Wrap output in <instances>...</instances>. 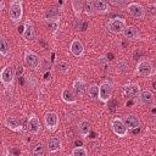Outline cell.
<instances>
[{"label":"cell","mask_w":156,"mask_h":156,"mask_svg":"<svg viewBox=\"0 0 156 156\" xmlns=\"http://www.w3.org/2000/svg\"><path fill=\"white\" fill-rule=\"evenodd\" d=\"M98 66H100L102 69H108L110 63H108L107 57H106V56H100V57L98 58Z\"/></svg>","instance_id":"d6a6232c"},{"label":"cell","mask_w":156,"mask_h":156,"mask_svg":"<svg viewBox=\"0 0 156 156\" xmlns=\"http://www.w3.org/2000/svg\"><path fill=\"white\" fill-rule=\"evenodd\" d=\"M15 77H16V71L12 66L7 65L5 66L2 69H1V73H0V79H1V83L5 88H11L12 84H13V80H15Z\"/></svg>","instance_id":"5b68a950"},{"label":"cell","mask_w":156,"mask_h":156,"mask_svg":"<svg viewBox=\"0 0 156 156\" xmlns=\"http://www.w3.org/2000/svg\"><path fill=\"white\" fill-rule=\"evenodd\" d=\"M2 156H15V155L12 152H10V150H5L4 154H2Z\"/></svg>","instance_id":"f35d334b"},{"label":"cell","mask_w":156,"mask_h":156,"mask_svg":"<svg viewBox=\"0 0 156 156\" xmlns=\"http://www.w3.org/2000/svg\"><path fill=\"white\" fill-rule=\"evenodd\" d=\"M71 156H88V150L84 146H76L72 150Z\"/></svg>","instance_id":"4dcf8cb0"},{"label":"cell","mask_w":156,"mask_h":156,"mask_svg":"<svg viewBox=\"0 0 156 156\" xmlns=\"http://www.w3.org/2000/svg\"><path fill=\"white\" fill-rule=\"evenodd\" d=\"M77 129H78V133H79L80 136L87 138V136L89 135V133H90V123H89L87 119H82V121L78 123Z\"/></svg>","instance_id":"7402d4cb"},{"label":"cell","mask_w":156,"mask_h":156,"mask_svg":"<svg viewBox=\"0 0 156 156\" xmlns=\"http://www.w3.org/2000/svg\"><path fill=\"white\" fill-rule=\"evenodd\" d=\"M0 55L2 57H9L10 56V45L6 41V38L4 35L0 37Z\"/></svg>","instance_id":"cb8c5ba5"},{"label":"cell","mask_w":156,"mask_h":156,"mask_svg":"<svg viewBox=\"0 0 156 156\" xmlns=\"http://www.w3.org/2000/svg\"><path fill=\"white\" fill-rule=\"evenodd\" d=\"M74 28L76 30H83V27H82V20L80 18H76L74 20Z\"/></svg>","instance_id":"d590c367"},{"label":"cell","mask_w":156,"mask_h":156,"mask_svg":"<svg viewBox=\"0 0 156 156\" xmlns=\"http://www.w3.org/2000/svg\"><path fill=\"white\" fill-rule=\"evenodd\" d=\"M140 87L136 83H128L123 87V94L127 99H134L138 98L140 94Z\"/></svg>","instance_id":"8fae6325"},{"label":"cell","mask_w":156,"mask_h":156,"mask_svg":"<svg viewBox=\"0 0 156 156\" xmlns=\"http://www.w3.org/2000/svg\"><path fill=\"white\" fill-rule=\"evenodd\" d=\"M138 99H139V104H141L144 106H150L155 101V96L150 90H141Z\"/></svg>","instance_id":"ac0fdd59"},{"label":"cell","mask_w":156,"mask_h":156,"mask_svg":"<svg viewBox=\"0 0 156 156\" xmlns=\"http://www.w3.org/2000/svg\"><path fill=\"white\" fill-rule=\"evenodd\" d=\"M154 72V67L150 62V60L147 58H141L138 63H136V67H135V74L139 76V77H143V78H147L152 74Z\"/></svg>","instance_id":"277c9868"},{"label":"cell","mask_w":156,"mask_h":156,"mask_svg":"<svg viewBox=\"0 0 156 156\" xmlns=\"http://www.w3.org/2000/svg\"><path fill=\"white\" fill-rule=\"evenodd\" d=\"M126 9H127V11H128L134 18H138V20L145 18L146 12H145V9H144L140 4H138V2H129Z\"/></svg>","instance_id":"9c48e42d"},{"label":"cell","mask_w":156,"mask_h":156,"mask_svg":"<svg viewBox=\"0 0 156 156\" xmlns=\"http://www.w3.org/2000/svg\"><path fill=\"white\" fill-rule=\"evenodd\" d=\"M58 116L56 112L54 111H49L45 113L44 116V123H45V127L49 132H55L58 127Z\"/></svg>","instance_id":"ba28073f"},{"label":"cell","mask_w":156,"mask_h":156,"mask_svg":"<svg viewBox=\"0 0 156 156\" xmlns=\"http://www.w3.org/2000/svg\"><path fill=\"white\" fill-rule=\"evenodd\" d=\"M127 27V23H126V20L122 18V17H112L107 21V24H106V28L108 32L113 33V34H119V33H123V30L126 29Z\"/></svg>","instance_id":"7a4b0ae2"},{"label":"cell","mask_w":156,"mask_h":156,"mask_svg":"<svg viewBox=\"0 0 156 156\" xmlns=\"http://www.w3.org/2000/svg\"><path fill=\"white\" fill-rule=\"evenodd\" d=\"M73 91L76 93L77 96H80V98L84 96L88 93V84H87V82L83 78H80V77L76 78L74 82H73Z\"/></svg>","instance_id":"4fadbf2b"},{"label":"cell","mask_w":156,"mask_h":156,"mask_svg":"<svg viewBox=\"0 0 156 156\" xmlns=\"http://www.w3.org/2000/svg\"><path fill=\"white\" fill-rule=\"evenodd\" d=\"M113 90V84L110 79H105L99 85V100L104 104H107V101L111 99Z\"/></svg>","instance_id":"3957f363"},{"label":"cell","mask_w":156,"mask_h":156,"mask_svg":"<svg viewBox=\"0 0 156 156\" xmlns=\"http://www.w3.org/2000/svg\"><path fill=\"white\" fill-rule=\"evenodd\" d=\"M4 9H5V2H4V0H1L0 1V13L4 11Z\"/></svg>","instance_id":"ab89813d"},{"label":"cell","mask_w":156,"mask_h":156,"mask_svg":"<svg viewBox=\"0 0 156 156\" xmlns=\"http://www.w3.org/2000/svg\"><path fill=\"white\" fill-rule=\"evenodd\" d=\"M128 69H129V63H128L126 60H119V61L117 62V65H116V71H117L118 73H126V72H128Z\"/></svg>","instance_id":"83f0119b"},{"label":"cell","mask_w":156,"mask_h":156,"mask_svg":"<svg viewBox=\"0 0 156 156\" xmlns=\"http://www.w3.org/2000/svg\"><path fill=\"white\" fill-rule=\"evenodd\" d=\"M9 16L13 23H18L23 16V2L21 0H12L9 7Z\"/></svg>","instance_id":"6da1fadb"},{"label":"cell","mask_w":156,"mask_h":156,"mask_svg":"<svg viewBox=\"0 0 156 156\" xmlns=\"http://www.w3.org/2000/svg\"><path fill=\"white\" fill-rule=\"evenodd\" d=\"M152 87H154V89H156V80L152 82Z\"/></svg>","instance_id":"60d3db41"},{"label":"cell","mask_w":156,"mask_h":156,"mask_svg":"<svg viewBox=\"0 0 156 156\" xmlns=\"http://www.w3.org/2000/svg\"><path fill=\"white\" fill-rule=\"evenodd\" d=\"M88 95L93 100H99V85L98 84H91L88 87Z\"/></svg>","instance_id":"4316f807"},{"label":"cell","mask_w":156,"mask_h":156,"mask_svg":"<svg viewBox=\"0 0 156 156\" xmlns=\"http://www.w3.org/2000/svg\"><path fill=\"white\" fill-rule=\"evenodd\" d=\"M56 17H60V7L52 6V7L48 9L45 18H56Z\"/></svg>","instance_id":"f546056e"},{"label":"cell","mask_w":156,"mask_h":156,"mask_svg":"<svg viewBox=\"0 0 156 156\" xmlns=\"http://www.w3.org/2000/svg\"><path fill=\"white\" fill-rule=\"evenodd\" d=\"M155 41H156V38H155Z\"/></svg>","instance_id":"7bdbcfd3"},{"label":"cell","mask_w":156,"mask_h":156,"mask_svg":"<svg viewBox=\"0 0 156 156\" xmlns=\"http://www.w3.org/2000/svg\"><path fill=\"white\" fill-rule=\"evenodd\" d=\"M26 127H27V130H28L30 134H33V135L39 134V132H40V129H41L40 121H39V118H38L34 113H32V115L28 117Z\"/></svg>","instance_id":"30bf717a"},{"label":"cell","mask_w":156,"mask_h":156,"mask_svg":"<svg viewBox=\"0 0 156 156\" xmlns=\"http://www.w3.org/2000/svg\"><path fill=\"white\" fill-rule=\"evenodd\" d=\"M69 68H71V66H69V63L66 61V60H60V61H57V63H56V69L60 72V73H67L68 71H69Z\"/></svg>","instance_id":"484cf974"},{"label":"cell","mask_w":156,"mask_h":156,"mask_svg":"<svg viewBox=\"0 0 156 156\" xmlns=\"http://www.w3.org/2000/svg\"><path fill=\"white\" fill-rule=\"evenodd\" d=\"M22 37L27 41H30V40H33L35 38V28H34V24H33V22L30 20H26L24 21Z\"/></svg>","instance_id":"7c38bea8"},{"label":"cell","mask_w":156,"mask_h":156,"mask_svg":"<svg viewBox=\"0 0 156 156\" xmlns=\"http://www.w3.org/2000/svg\"><path fill=\"white\" fill-rule=\"evenodd\" d=\"M154 124H155V127H156V118H155V122H154Z\"/></svg>","instance_id":"b9f144b4"},{"label":"cell","mask_w":156,"mask_h":156,"mask_svg":"<svg viewBox=\"0 0 156 156\" xmlns=\"http://www.w3.org/2000/svg\"><path fill=\"white\" fill-rule=\"evenodd\" d=\"M26 80H27V83L28 84H30L32 87H35V79H34V77H28V78H26Z\"/></svg>","instance_id":"74e56055"},{"label":"cell","mask_w":156,"mask_h":156,"mask_svg":"<svg viewBox=\"0 0 156 156\" xmlns=\"http://www.w3.org/2000/svg\"><path fill=\"white\" fill-rule=\"evenodd\" d=\"M111 128L113 130V133L119 136V138H124L127 136V133H128V128L124 123V121L119 117H115L112 121H111Z\"/></svg>","instance_id":"52a82bcc"},{"label":"cell","mask_w":156,"mask_h":156,"mask_svg":"<svg viewBox=\"0 0 156 156\" xmlns=\"http://www.w3.org/2000/svg\"><path fill=\"white\" fill-rule=\"evenodd\" d=\"M123 121H124L127 128L130 129V130H135V129H138V128L140 127V124H141L139 117L135 116V115H132V113L126 115L124 118H123Z\"/></svg>","instance_id":"2e32d148"},{"label":"cell","mask_w":156,"mask_h":156,"mask_svg":"<svg viewBox=\"0 0 156 156\" xmlns=\"http://www.w3.org/2000/svg\"><path fill=\"white\" fill-rule=\"evenodd\" d=\"M23 58H24V63L27 65L28 68L35 71V69H38L40 67V62H41L40 61V57H39L38 54H35L32 50H27L24 52V57Z\"/></svg>","instance_id":"8992f818"},{"label":"cell","mask_w":156,"mask_h":156,"mask_svg":"<svg viewBox=\"0 0 156 156\" xmlns=\"http://www.w3.org/2000/svg\"><path fill=\"white\" fill-rule=\"evenodd\" d=\"M44 24L46 26V28L50 32L56 33V30L60 27V17H56V18H45L44 20Z\"/></svg>","instance_id":"603a6c76"},{"label":"cell","mask_w":156,"mask_h":156,"mask_svg":"<svg viewBox=\"0 0 156 156\" xmlns=\"http://www.w3.org/2000/svg\"><path fill=\"white\" fill-rule=\"evenodd\" d=\"M4 124L6 128H9L12 132H22L23 130V126H22L21 121L13 116H7L4 119Z\"/></svg>","instance_id":"5bb4252c"},{"label":"cell","mask_w":156,"mask_h":156,"mask_svg":"<svg viewBox=\"0 0 156 156\" xmlns=\"http://www.w3.org/2000/svg\"><path fill=\"white\" fill-rule=\"evenodd\" d=\"M71 5H72V10H73L76 17L78 18L79 15L83 12V5H84V2H82V1H79V0H73V1L71 2Z\"/></svg>","instance_id":"d4e9b609"},{"label":"cell","mask_w":156,"mask_h":156,"mask_svg":"<svg viewBox=\"0 0 156 156\" xmlns=\"http://www.w3.org/2000/svg\"><path fill=\"white\" fill-rule=\"evenodd\" d=\"M122 34H123L124 39H128V40H140L141 39L138 28L134 26H127Z\"/></svg>","instance_id":"e0dca14e"},{"label":"cell","mask_w":156,"mask_h":156,"mask_svg":"<svg viewBox=\"0 0 156 156\" xmlns=\"http://www.w3.org/2000/svg\"><path fill=\"white\" fill-rule=\"evenodd\" d=\"M45 154V145L43 143H38L34 147H33V151H32V155L33 156H44Z\"/></svg>","instance_id":"f1b7e54d"},{"label":"cell","mask_w":156,"mask_h":156,"mask_svg":"<svg viewBox=\"0 0 156 156\" xmlns=\"http://www.w3.org/2000/svg\"><path fill=\"white\" fill-rule=\"evenodd\" d=\"M93 6L95 13H107L111 10L110 4L104 0H93Z\"/></svg>","instance_id":"ffe728a7"},{"label":"cell","mask_w":156,"mask_h":156,"mask_svg":"<svg viewBox=\"0 0 156 156\" xmlns=\"http://www.w3.org/2000/svg\"><path fill=\"white\" fill-rule=\"evenodd\" d=\"M69 51L74 57H82L84 55V46L79 39H73L69 45Z\"/></svg>","instance_id":"9a60e30c"},{"label":"cell","mask_w":156,"mask_h":156,"mask_svg":"<svg viewBox=\"0 0 156 156\" xmlns=\"http://www.w3.org/2000/svg\"><path fill=\"white\" fill-rule=\"evenodd\" d=\"M46 147H48V151L51 152V154L57 152V151L61 149V139L57 138V136H51V138H49L48 144H46Z\"/></svg>","instance_id":"44dd1931"},{"label":"cell","mask_w":156,"mask_h":156,"mask_svg":"<svg viewBox=\"0 0 156 156\" xmlns=\"http://www.w3.org/2000/svg\"><path fill=\"white\" fill-rule=\"evenodd\" d=\"M23 73H24V68H23V66L22 65H20L18 67H17V71H16V74L20 77V78H22V76H23Z\"/></svg>","instance_id":"8d00e7d4"},{"label":"cell","mask_w":156,"mask_h":156,"mask_svg":"<svg viewBox=\"0 0 156 156\" xmlns=\"http://www.w3.org/2000/svg\"><path fill=\"white\" fill-rule=\"evenodd\" d=\"M83 11L88 15V16H91L94 15V6H93V0H87L84 1V5H83Z\"/></svg>","instance_id":"1f68e13d"},{"label":"cell","mask_w":156,"mask_h":156,"mask_svg":"<svg viewBox=\"0 0 156 156\" xmlns=\"http://www.w3.org/2000/svg\"><path fill=\"white\" fill-rule=\"evenodd\" d=\"M61 98L62 100L68 104V105H76L77 104V95L76 93L73 91V89H69V88H65L61 93Z\"/></svg>","instance_id":"d6986e66"},{"label":"cell","mask_w":156,"mask_h":156,"mask_svg":"<svg viewBox=\"0 0 156 156\" xmlns=\"http://www.w3.org/2000/svg\"><path fill=\"white\" fill-rule=\"evenodd\" d=\"M147 9H149V10H147L149 13H150L152 17H155V16H156V4H150Z\"/></svg>","instance_id":"e575fe53"},{"label":"cell","mask_w":156,"mask_h":156,"mask_svg":"<svg viewBox=\"0 0 156 156\" xmlns=\"http://www.w3.org/2000/svg\"><path fill=\"white\" fill-rule=\"evenodd\" d=\"M110 4H112V5H115V6H119V7H123V6H128V1H119V0H111L110 1Z\"/></svg>","instance_id":"836d02e7"}]
</instances>
